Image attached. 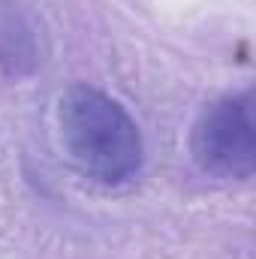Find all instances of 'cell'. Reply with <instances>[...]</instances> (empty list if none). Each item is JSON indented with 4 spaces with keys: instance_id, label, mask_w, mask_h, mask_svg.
Segmentation results:
<instances>
[{
    "instance_id": "3957f363",
    "label": "cell",
    "mask_w": 256,
    "mask_h": 259,
    "mask_svg": "<svg viewBox=\"0 0 256 259\" xmlns=\"http://www.w3.org/2000/svg\"><path fill=\"white\" fill-rule=\"evenodd\" d=\"M46 61V33L39 21L15 0H0V69L9 78H27Z\"/></svg>"
},
{
    "instance_id": "7a4b0ae2",
    "label": "cell",
    "mask_w": 256,
    "mask_h": 259,
    "mask_svg": "<svg viewBox=\"0 0 256 259\" xmlns=\"http://www.w3.org/2000/svg\"><path fill=\"white\" fill-rule=\"evenodd\" d=\"M190 154L205 175L247 181L256 166L253 97L229 94L211 100L193 121Z\"/></svg>"
},
{
    "instance_id": "6da1fadb",
    "label": "cell",
    "mask_w": 256,
    "mask_h": 259,
    "mask_svg": "<svg viewBox=\"0 0 256 259\" xmlns=\"http://www.w3.org/2000/svg\"><path fill=\"white\" fill-rule=\"evenodd\" d=\"M58 130L72 166L103 184H130L145 160V142L130 112L106 91L69 84L58 97Z\"/></svg>"
}]
</instances>
